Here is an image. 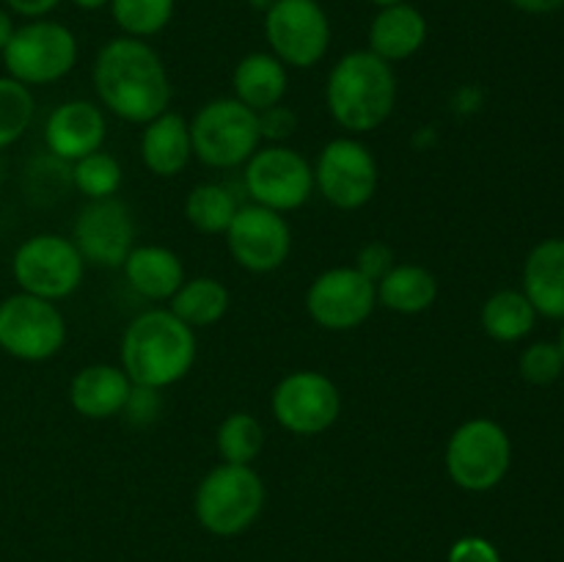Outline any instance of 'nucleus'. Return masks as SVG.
<instances>
[{
	"mask_svg": "<svg viewBox=\"0 0 564 562\" xmlns=\"http://www.w3.org/2000/svg\"><path fill=\"white\" fill-rule=\"evenodd\" d=\"M91 83L99 105L130 125L158 119L174 97L165 61L147 39L116 36L105 42L94 58Z\"/></svg>",
	"mask_w": 564,
	"mask_h": 562,
	"instance_id": "obj_1",
	"label": "nucleus"
},
{
	"mask_svg": "<svg viewBox=\"0 0 564 562\" xmlns=\"http://www.w3.org/2000/svg\"><path fill=\"white\" fill-rule=\"evenodd\" d=\"M196 331L171 309H149L130 320L121 334L119 367L135 386L169 389L187 378L196 364Z\"/></svg>",
	"mask_w": 564,
	"mask_h": 562,
	"instance_id": "obj_2",
	"label": "nucleus"
},
{
	"mask_svg": "<svg viewBox=\"0 0 564 562\" xmlns=\"http://www.w3.org/2000/svg\"><path fill=\"white\" fill-rule=\"evenodd\" d=\"M325 105L341 130L364 136L391 119L397 105V75L372 50L345 53L328 72Z\"/></svg>",
	"mask_w": 564,
	"mask_h": 562,
	"instance_id": "obj_3",
	"label": "nucleus"
},
{
	"mask_svg": "<svg viewBox=\"0 0 564 562\" xmlns=\"http://www.w3.org/2000/svg\"><path fill=\"white\" fill-rule=\"evenodd\" d=\"M264 499L268 490L257 468L220 461L198 479L193 512L209 534L235 538L257 523L264 510Z\"/></svg>",
	"mask_w": 564,
	"mask_h": 562,
	"instance_id": "obj_4",
	"label": "nucleus"
},
{
	"mask_svg": "<svg viewBox=\"0 0 564 562\" xmlns=\"http://www.w3.org/2000/svg\"><path fill=\"white\" fill-rule=\"evenodd\" d=\"M191 141L193 158L218 171L240 169L262 147L257 114L235 97L204 102L191 121Z\"/></svg>",
	"mask_w": 564,
	"mask_h": 562,
	"instance_id": "obj_5",
	"label": "nucleus"
},
{
	"mask_svg": "<svg viewBox=\"0 0 564 562\" xmlns=\"http://www.w3.org/2000/svg\"><path fill=\"white\" fill-rule=\"evenodd\" d=\"M77 36L64 25L42 17L17 25L3 55L9 77L22 86H50L69 75L77 64Z\"/></svg>",
	"mask_w": 564,
	"mask_h": 562,
	"instance_id": "obj_6",
	"label": "nucleus"
},
{
	"mask_svg": "<svg viewBox=\"0 0 564 562\" xmlns=\"http://www.w3.org/2000/svg\"><path fill=\"white\" fill-rule=\"evenodd\" d=\"M510 435L494 419H468L446 441V474L457 488L471 494L496 488L510 472Z\"/></svg>",
	"mask_w": 564,
	"mask_h": 562,
	"instance_id": "obj_7",
	"label": "nucleus"
},
{
	"mask_svg": "<svg viewBox=\"0 0 564 562\" xmlns=\"http://www.w3.org/2000/svg\"><path fill=\"white\" fill-rule=\"evenodd\" d=\"M242 187L251 204L292 213L312 198L314 165L286 143H262L242 165Z\"/></svg>",
	"mask_w": 564,
	"mask_h": 562,
	"instance_id": "obj_8",
	"label": "nucleus"
},
{
	"mask_svg": "<svg viewBox=\"0 0 564 562\" xmlns=\"http://www.w3.org/2000/svg\"><path fill=\"white\" fill-rule=\"evenodd\" d=\"M11 273H14L20 292L44 298V301H64L75 295L77 287L86 275V262L75 248L72 237L33 235L22 242L11 259Z\"/></svg>",
	"mask_w": 564,
	"mask_h": 562,
	"instance_id": "obj_9",
	"label": "nucleus"
},
{
	"mask_svg": "<svg viewBox=\"0 0 564 562\" xmlns=\"http://www.w3.org/2000/svg\"><path fill=\"white\" fill-rule=\"evenodd\" d=\"M380 169L367 143L341 136L325 143L314 163V191L336 209H361L378 191Z\"/></svg>",
	"mask_w": 564,
	"mask_h": 562,
	"instance_id": "obj_10",
	"label": "nucleus"
},
{
	"mask_svg": "<svg viewBox=\"0 0 564 562\" xmlns=\"http://www.w3.org/2000/svg\"><path fill=\"white\" fill-rule=\"evenodd\" d=\"M270 413L292 435L325 433L341 413V391L334 380L317 369H295L273 386Z\"/></svg>",
	"mask_w": 564,
	"mask_h": 562,
	"instance_id": "obj_11",
	"label": "nucleus"
},
{
	"mask_svg": "<svg viewBox=\"0 0 564 562\" xmlns=\"http://www.w3.org/2000/svg\"><path fill=\"white\" fill-rule=\"evenodd\" d=\"M264 39L286 69H312L330 47V20L317 0H275L264 14Z\"/></svg>",
	"mask_w": 564,
	"mask_h": 562,
	"instance_id": "obj_12",
	"label": "nucleus"
},
{
	"mask_svg": "<svg viewBox=\"0 0 564 562\" xmlns=\"http://www.w3.org/2000/svg\"><path fill=\"white\" fill-rule=\"evenodd\" d=\"M66 342V320L53 301L14 292L0 301V350L20 361H47Z\"/></svg>",
	"mask_w": 564,
	"mask_h": 562,
	"instance_id": "obj_13",
	"label": "nucleus"
},
{
	"mask_svg": "<svg viewBox=\"0 0 564 562\" xmlns=\"http://www.w3.org/2000/svg\"><path fill=\"white\" fill-rule=\"evenodd\" d=\"M378 309V292L356 268H328L306 290V312L325 331H356Z\"/></svg>",
	"mask_w": 564,
	"mask_h": 562,
	"instance_id": "obj_14",
	"label": "nucleus"
},
{
	"mask_svg": "<svg viewBox=\"0 0 564 562\" xmlns=\"http://www.w3.org/2000/svg\"><path fill=\"white\" fill-rule=\"evenodd\" d=\"M224 237L231 259L248 273H273L292 253V229L286 218L259 204H240Z\"/></svg>",
	"mask_w": 564,
	"mask_h": 562,
	"instance_id": "obj_15",
	"label": "nucleus"
},
{
	"mask_svg": "<svg viewBox=\"0 0 564 562\" xmlns=\"http://www.w3.org/2000/svg\"><path fill=\"white\" fill-rule=\"evenodd\" d=\"M72 242L83 262L94 268H121L135 248V220L116 196L88 202L72 224Z\"/></svg>",
	"mask_w": 564,
	"mask_h": 562,
	"instance_id": "obj_16",
	"label": "nucleus"
},
{
	"mask_svg": "<svg viewBox=\"0 0 564 562\" xmlns=\"http://www.w3.org/2000/svg\"><path fill=\"white\" fill-rule=\"evenodd\" d=\"M105 138H108L105 110L91 99L61 102L44 121V147L66 163H75V160L102 149Z\"/></svg>",
	"mask_w": 564,
	"mask_h": 562,
	"instance_id": "obj_17",
	"label": "nucleus"
},
{
	"mask_svg": "<svg viewBox=\"0 0 564 562\" xmlns=\"http://www.w3.org/2000/svg\"><path fill=\"white\" fill-rule=\"evenodd\" d=\"M132 389V380L116 364H88L77 369L69 383V406L72 411L80 413L83 419H102L119 417L124 408L127 395Z\"/></svg>",
	"mask_w": 564,
	"mask_h": 562,
	"instance_id": "obj_18",
	"label": "nucleus"
},
{
	"mask_svg": "<svg viewBox=\"0 0 564 562\" xmlns=\"http://www.w3.org/2000/svg\"><path fill=\"white\" fill-rule=\"evenodd\" d=\"M427 17L413 3H394L378 9L372 25H369V47L378 58L389 61L391 66L400 61L413 58L427 42Z\"/></svg>",
	"mask_w": 564,
	"mask_h": 562,
	"instance_id": "obj_19",
	"label": "nucleus"
},
{
	"mask_svg": "<svg viewBox=\"0 0 564 562\" xmlns=\"http://www.w3.org/2000/svg\"><path fill=\"white\" fill-rule=\"evenodd\" d=\"M141 160L154 176H180L193 160L191 121L176 110H165L147 121L141 132Z\"/></svg>",
	"mask_w": 564,
	"mask_h": 562,
	"instance_id": "obj_20",
	"label": "nucleus"
},
{
	"mask_svg": "<svg viewBox=\"0 0 564 562\" xmlns=\"http://www.w3.org/2000/svg\"><path fill=\"white\" fill-rule=\"evenodd\" d=\"M121 270H124L127 284L138 295L154 303L171 301L174 292L182 287V281L187 279L180 253L165 246H152V242L132 248Z\"/></svg>",
	"mask_w": 564,
	"mask_h": 562,
	"instance_id": "obj_21",
	"label": "nucleus"
},
{
	"mask_svg": "<svg viewBox=\"0 0 564 562\" xmlns=\"http://www.w3.org/2000/svg\"><path fill=\"white\" fill-rule=\"evenodd\" d=\"M523 295L534 312L564 317V240H543L523 264Z\"/></svg>",
	"mask_w": 564,
	"mask_h": 562,
	"instance_id": "obj_22",
	"label": "nucleus"
},
{
	"mask_svg": "<svg viewBox=\"0 0 564 562\" xmlns=\"http://www.w3.org/2000/svg\"><path fill=\"white\" fill-rule=\"evenodd\" d=\"M231 88H235V99H240L246 108L259 114L270 105L284 102L290 75H286V66L273 53L257 50V53H248L237 61Z\"/></svg>",
	"mask_w": 564,
	"mask_h": 562,
	"instance_id": "obj_23",
	"label": "nucleus"
},
{
	"mask_svg": "<svg viewBox=\"0 0 564 562\" xmlns=\"http://www.w3.org/2000/svg\"><path fill=\"white\" fill-rule=\"evenodd\" d=\"M378 306L397 314H422L438 301V279L424 264H394L383 279L375 284Z\"/></svg>",
	"mask_w": 564,
	"mask_h": 562,
	"instance_id": "obj_24",
	"label": "nucleus"
},
{
	"mask_svg": "<svg viewBox=\"0 0 564 562\" xmlns=\"http://www.w3.org/2000/svg\"><path fill=\"white\" fill-rule=\"evenodd\" d=\"M229 303L231 295L224 281L213 279V275H193V279L182 281V287L171 298L169 309L182 323L196 331L220 323L229 312Z\"/></svg>",
	"mask_w": 564,
	"mask_h": 562,
	"instance_id": "obj_25",
	"label": "nucleus"
},
{
	"mask_svg": "<svg viewBox=\"0 0 564 562\" xmlns=\"http://www.w3.org/2000/svg\"><path fill=\"white\" fill-rule=\"evenodd\" d=\"M534 306L529 298L518 290H501L485 301L482 328L496 342H518L534 328Z\"/></svg>",
	"mask_w": 564,
	"mask_h": 562,
	"instance_id": "obj_26",
	"label": "nucleus"
},
{
	"mask_svg": "<svg viewBox=\"0 0 564 562\" xmlns=\"http://www.w3.org/2000/svg\"><path fill=\"white\" fill-rule=\"evenodd\" d=\"M237 196L220 182H202L185 198V218L202 235H226L231 218L237 215Z\"/></svg>",
	"mask_w": 564,
	"mask_h": 562,
	"instance_id": "obj_27",
	"label": "nucleus"
},
{
	"mask_svg": "<svg viewBox=\"0 0 564 562\" xmlns=\"http://www.w3.org/2000/svg\"><path fill=\"white\" fill-rule=\"evenodd\" d=\"M215 446L224 463H237V466H253L259 452L264 450V428L253 413L235 411L218 424L215 433Z\"/></svg>",
	"mask_w": 564,
	"mask_h": 562,
	"instance_id": "obj_28",
	"label": "nucleus"
},
{
	"mask_svg": "<svg viewBox=\"0 0 564 562\" xmlns=\"http://www.w3.org/2000/svg\"><path fill=\"white\" fill-rule=\"evenodd\" d=\"M176 0H110V14L121 36L152 39L169 28Z\"/></svg>",
	"mask_w": 564,
	"mask_h": 562,
	"instance_id": "obj_29",
	"label": "nucleus"
},
{
	"mask_svg": "<svg viewBox=\"0 0 564 562\" xmlns=\"http://www.w3.org/2000/svg\"><path fill=\"white\" fill-rule=\"evenodd\" d=\"M121 182H124V169H121L119 160L110 152H105V149H97V152L86 154V158L72 163V187H75L77 193H83L88 202L116 196Z\"/></svg>",
	"mask_w": 564,
	"mask_h": 562,
	"instance_id": "obj_30",
	"label": "nucleus"
},
{
	"mask_svg": "<svg viewBox=\"0 0 564 562\" xmlns=\"http://www.w3.org/2000/svg\"><path fill=\"white\" fill-rule=\"evenodd\" d=\"M33 114H36V99L31 88L9 75L0 77V149L11 147L25 136Z\"/></svg>",
	"mask_w": 564,
	"mask_h": 562,
	"instance_id": "obj_31",
	"label": "nucleus"
},
{
	"mask_svg": "<svg viewBox=\"0 0 564 562\" xmlns=\"http://www.w3.org/2000/svg\"><path fill=\"white\" fill-rule=\"evenodd\" d=\"M25 187L33 198H39L42 204L55 202V198L64 196L72 187V163L55 158V154H44V158L33 160L28 165Z\"/></svg>",
	"mask_w": 564,
	"mask_h": 562,
	"instance_id": "obj_32",
	"label": "nucleus"
},
{
	"mask_svg": "<svg viewBox=\"0 0 564 562\" xmlns=\"http://www.w3.org/2000/svg\"><path fill=\"white\" fill-rule=\"evenodd\" d=\"M564 369V353L560 345L551 342H538V345L527 347L521 356V375L534 386L554 383Z\"/></svg>",
	"mask_w": 564,
	"mask_h": 562,
	"instance_id": "obj_33",
	"label": "nucleus"
},
{
	"mask_svg": "<svg viewBox=\"0 0 564 562\" xmlns=\"http://www.w3.org/2000/svg\"><path fill=\"white\" fill-rule=\"evenodd\" d=\"M160 413H163V391L132 383L119 417H124V422L130 424V428L143 430V428H152V424L160 419Z\"/></svg>",
	"mask_w": 564,
	"mask_h": 562,
	"instance_id": "obj_34",
	"label": "nucleus"
},
{
	"mask_svg": "<svg viewBox=\"0 0 564 562\" xmlns=\"http://www.w3.org/2000/svg\"><path fill=\"white\" fill-rule=\"evenodd\" d=\"M257 121L264 143H286V138L295 136L297 130V114L284 102L259 110Z\"/></svg>",
	"mask_w": 564,
	"mask_h": 562,
	"instance_id": "obj_35",
	"label": "nucleus"
},
{
	"mask_svg": "<svg viewBox=\"0 0 564 562\" xmlns=\"http://www.w3.org/2000/svg\"><path fill=\"white\" fill-rule=\"evenodd\" d=\"M394 264L397 259H394V251H391V246H386V242H367V246L358 251L356 264H352V268H356L361 275H367L372 284H378V281L383 279Z\"/></svg>",
	"mask_w": 564,
	"mask_h": 562,
	"instance_id": "obj_36",
	"label": "nucleus"
},
{
	"mask_svg": "<svg viewBox=\"0 0 564 562\" xmlns=\"http://www.w3.org/2000/svg\"><path fill=\"white\" fill-rule=\"evenodd\" d=\"M446 562H501V556L490 540L468 534V538H460L452 543Z\"/></svg>",
	"mask_w": 564,
	"mask_h": 562,
	"instance_id": "obj_37",
	"label": "nucleus"
},
{
	"mask_svg": "<svg viewBox=\"0 0 564 562\" xmlns=\"http://www.w3.org/2000/svg\"><path fill=\"white\" fill-rule=\"evenodd\" d=\"M6 9L17 17H25V20H42L50 11H55L61 6V0H3Z\"/></svg>",
	"mask_w": 564,
	"mask_h": 562,
	"instance_id": "obj_38",
	"label": "nucleus"
},
{
	"mask_svg": "<svg viewBox=\"0 0 564 562\" xmlns=\"http://www.w3.org/2000/svg\"><path fill=\"white\" fill-rule=\"evenodd\" d=\"M516 9L527 11V14H551V11L562 9L564 0H507Z\"/></svg>",
	"mask_w": 564,
	"mask_h": 562,
	"instance_id": "obj_39",
	"label": "nucleus"
},
{
	"mask_svg": "<svg viewBox=\"0 0 564 562\" xmlns=\"http://www.w3.org/2000/svg\"><path fill=\"white\" fill-rule=\"evenodd\" d=\"M14 28L17 25H14V20H11V11L0 6V53H3L6 44H9V39H11V33H14Z\"/></svg>",
	"mask_w": 564,
	"mask_h": 562,
	"instance_id": "obj_40",
	"label": "nucleus"
},
{
	"mask_svg": "<svg viewBox=\"0 0 564 562\" xmlns=\"http://www.w3.org/2000/svg\"><path fill=\"white\" fill-rule=\"evenodd\" d=\"M72 6H77L83 11H99L105 6H110V0H72Z\"/></svg>",
	"mask_w": 564,
	"mask_h": 562,
	"instance_id": "obj_41",
	"label": "nucleus"
},
{
	"mask_svg": "<svg viewBox=\"0 0 564 562\" xmlns=\"http://www.w3.org/2000/svg\"><path fill=\"white\" fill-rule=\"evenodd\" d=\"M275 0H248V6H251L253 11H262V14H268L270 6H273Z\"/></svg>",
	"mask_w": 564,
	"mask_h": 562,
	"instance_id": "obj_42",
	"label": "nucleus"
},
{
	"mask_svg": "<svg viewBox=\"0 0 564 562\" xmlns=\"http://www.w3.org/2000/svg\"><path fill=\"white\" fill-rule=\"evenodd\" d=\"M372 6H378V9H386V6H394V3H405V0H369Z\"/></svg>",
	"mask_w": 564,
	"mask_h": 562,
	"instance_id": "obj_43",
	"label": "nucleus"
},
{
	"mask_svg": "<svg viewBox=\"0 0 564 562\" xmlns=\"http://www.w3.org/2000/svg\"><path fill=\"white\" fill-rule=\"evenodd\" d=\"M560 350L564 353V328H562V336H560Z\"/></svg>",
	"mask_w": 564,
	"mask_h": 562,
	"instance_id": "obj_44",
	"label": "nucleus"
},
{
	"mask_svg": "<svg viewBox=\"0 0 564 562\" xmlns=\"http://www.w3.org/2000/svg\"><path fill=\"white\" fill-rule=\"evenodd\" d=\"M0 180H3V163H0Z\"/></svg>",
	"mask_w": 564,
	"mask_h": 562,
	"instance_id": "obj_45",
	"label": "nucleus"
}]
</instances>
